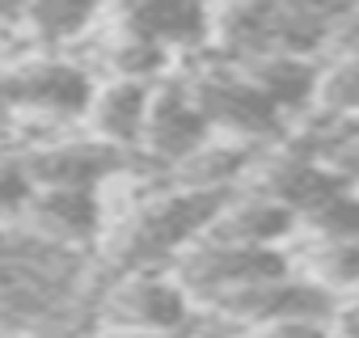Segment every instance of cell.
<instances>
[{"mask_svg": "<svg viewBox=\"0 0 359 338\" xmlns=\"http://www.w3.org/2000/svg\"><path fill=\"white\" fill-rule=\"evenodd\" d=\"M296 237H317V241H355L359 245V191L346 182L330 199H321L304 220Z\"/></svg>", "mask_w": 359, "mask_h": 338, "instance_id": "13", "label": "cell"}, {"mask_svg": "<svg viewBox=\"0 0 359 338\" xmlns=\"http://www.w3.org/2000/svg\"><path fill=\"white\" fill-rule=\"evenodd\" d=\"M30 216H34V237L60 250L102 237V224H106V208L97 191H34Z\"/></svg>", "mask_w": 359, "mask_h": 338, "instance_id": "8", "label": "cell"}, {"mask_svg": "<svg viewBox=\"0 0 359 338\" xmlns=\"http://www.w3.org/2000/svg\"><path fill=\"white\" fill-rule=\"evenodd\" d=\"M296 233H300V224L287 208H279L262 195H250V191H233L199 241L245 245V250H287L296 241Z\"/></svg>", "mask_w": 359, "mask_h": 338, "instance_id": "5", "label": "cell"}, {"mask_svg": "<svg viewBox=\"0 0 359 338\" xmlns=\"http://www.w3.org/2000/svg\"><path fill=\"white\" fill-rule=\"evenodd\" d=\"M346 123H359V55H321L313 110L296 131H304V127H346Z\"/></svg>", "mask_w": 359, "mask_h": 338, "instance_id": "12", "label": "cell"}, {"mask_svg": "<svg viewBox=\"0 0 359 338\" xmlns=\"http://www.w3.org/2000/svg\"><path fill=\"white\" fill-rule=\"evenodd\" d=\"M317 64L321 60H258L245 64L241 72L271 97V106L283 114V123L296 131L309 110H313V89H317Z\"/></svg>", "mask_w": 359, "mask_h": 338, "instance_id": "11", "label": "cell"}, {"mask_svg": "<svg viewBox=\"0 0 359 338\" xmlns=\"http://www.w3.org/2000/svg\"><path fill=\"white\" fill-rule=\"evenodd\" d=\"M182 81H187L199 114L208 119L212 135L241 140V144H254V148H266V144H279V140L292 135L283 114L271 106V97L241 68L203 55V64L191 68Z\"/></svg>", "mask_w": 359, "mask_h": 338, "instance_id": "1", "label": "cell"}, {"mask_svg": "<svg viewBox=\"0 0 359 338\" xmlns=\"http://www.w3.org/2000/svg\"><path fill=\"white\" fill-rule=\"evenodd\" d=\"M148 102H152V85L140 81H110L106 89L93 93L89 119H93V140H102L114 152H135L144 140V123H148Z\"/></svg>", "mask_w": 359, "mask_h": 338, "instance_id": "9", "label": "cell"}, {"mask_svg": "<svg viewBox=\"0 0 359 338\" xmlns=\"http://www.w3.org/2000/svg\"><path fill=\"white\" fill-rule=\"evenodd\" d=\"M34 191H97L110 174L123 169V152L106 148L102 140H68L34 152L26 161Z\"/></svg>", "mask_w": 359, "mask_h": 338, "instance_id": "7", "label": "cell"}, {"mask_svg": "<svg viewBox=\"0 0 359 338\" xmlns=\"http://www.w3.org/2000/svg\"><path fill=\"white\" fill-rule=\"evenodd\" d=\"M177 338H237V334H233L229 325H220V321H212V317H208V321H195L191 330H182Z\"/></svg>", "mask_w": 359, "mask_h": 338, "instance_id": "18", "label": "cell"}, {"mask_svg": "<svg viewBox=\"0 0 359 338\" xmlns=\"http://www.w3.org/2000/svg\"><path fill=\"white\" fill-rule=\"evenodd\" d=\"M118 26L173 55H199L212 43V9L187 0H144L118 13Z\"/></svg>", "mask_w": 359, "mask_h": 338, "instance_id": "6", "label": "cell"}, {"mask_svg": "<svg viewBox=\"0 0 359 338\" xmlns=\"http://www.w3.org/2000/svg\"><path fill=\"white\" fill-rule=\"evenodd\" d=\"M93 76L68 60H43L0 81V106H30L51 119H81L93 106Z\"/></svg>", "mask_w": 359, "mask_h": 338, "instance_id": "4", "label": "cell"}, {"mask_svg": "<svg viewBox=\"0 0 359 338\" xmlns=\"http://www.w3.org/2000/svg\"><path fill=\"white\" fill-rule=\"evenodd\" d=\"M212 140L208 119L199 114L191 89L182 76H165L152 85V102H148V123H144V156L156 169H177L187 156H195L203 144Z\"/></svg>", "mask_w": 359, "mask_h": 338, "instance_id": "3", "label": "cell"}, {"mask_svg": "<svg viewBox=\"0 0 359 338\" xmlns=\"http://www.w3.org/2000/svg\"><path fill=\"white\" fill-rule=\"evenodd\" d=\"M237 338H334V325H313V321H279V325H262Z\"/></svg>", "mask_w": 359, "mask_h": 338, "instance_id": "16", "label": "cell"}, {"mask_svg": "<svg viewBox=\"0 0 359 338\" xmlns=\"http://www.w3.org/2000/svg\"><path fill=\"white\" fill-rule=\"evenodd\" d=\"M287 262L300 279L334 296L338 304L359 292V245L355 241H317V237H296L287 245Z\"/></svg>", "mask_w": 359, "mask_h": 338, "instance_id": "10", "label": "cell"}, {"mask_svg": "<svg viewBox=\"0 0 359 338\" xmlns=\"http://www.w3.org/2000/svg\"><path fill=\"white\" fill-rule=\"evenodd\" d=\"M30 199H34V178L26 161H0V220L30 208Z\"/></svg>", "mask_w": 359, "mask_h": 338, "instance_id": "15", "label": "cell"}, {"mask_svg": "<svg viewBox=\"0 0 359 338\" xmlns=\"http://www.w3.org/2000/svg\"><path fill=\"white\" fill-rule=\"evenodd\" d=\"M334 338H359V292L338 304V313H334Z\"/></svg>", "mask_w": 359, "mask_h": 338, "instance_id": "17", "label": "cell"}, {"mask_svg": "<svg viewBox=\"0 0 359 338\" xmlns=\"http://www.w3.org/2000/svg\"><path fill=\"white\" fill-rule=\"evenodd\" d=\"M26 22L34 26L39 39L47 43H68L76 34H85V26L93 22L89 5H72V0H43V5L26 9Z\"/></svg>", "mask_w": 359, "mask_h": 338, "instance_id": "14", "label": "cell"}, {"mask_svg": "<svg viewBox=\"0 0 359 338\" xmlns=\"http://www.w3.org/2000/svg\"><path fill=\"white\" fill-rule=\"evenodd\" d=\"M97 317L118 334L177 338L195 325V304L169 271H127L102 296Z\"/></svg>", "mask_w": 359, "mask_h": 338, "instance_id": "2", "label": "cell"}, {"mask_svg": "<svg viewBox=\"0 0 359 338\" xmlns=\"http://www.w3.org/2000/svg\"><path fill=\"white\" fill-rule=\"evenodd\" d=\"M9 338H47V334H9Z\"/></svg>", "mask_w": 359, "mask_h": 338, "instance_id": "20", "label": "cell"}, {"mask_svg": "<svg viewBox=\"0 0 359 338\" xmlns=\"http://www.w3.org/2000/svg\"><path fill=\"white\" fill-rule=\"evenodd\" d=\"M106 338H148V334H118V330H110Z\"/></svg>", "mask_w": 359, "mask_h": 338, "instance_id": "19", "label": "cell"}]
</instances>
